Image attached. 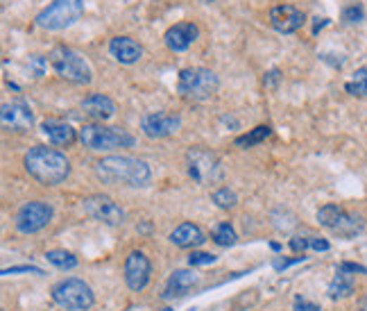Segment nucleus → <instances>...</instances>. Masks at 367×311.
<instances>
[{
	"label": "nucleus",
	"mask_w": 367,
	"mask_h": 311,
	"mask_svg": "<svg viewBox=\"0 0 367 311\" xmlns=\"http://www.w3.org/2000/svg\"><path fill=\"white\" fill-rule=\"evenodd\" d=\"M292 311H322V309L318 305H313L311 300L297 296V298H295V303H292Z\"/></svg>",
	"instance_id": "obj_31"
},
{
	"label": "nucleus",
	"mask_w": 367,
	"mask_h": 311,
	"mask_svg": "<svg viewBox=\"0 0 367 311\" xmlns=\"http://www.w3.org/2000/svg\"><path fill=\"white\" fill-rule=\"evenodd\" d=\"M23 166L30 177L44 186H59L70 175V162L64 153L48 146L30 148L23 157Z\"/></svg>",
	"instance_id": "obj_2"
},
{
	"label": "nucleus",
	"mask_w": 367,
	"mask_h": 311,
	"mask_svg": "<svg viewBox=\"0 0 367 311\" xmlns=\"http://www.w3.org/2000/svg\"><path fill=\"white\" fill-rule=\"evenodd\" d=\"M200 284V275H195L193 270H175L170 277H168V284L166 291H163V298L170 300V298H181L191 293L193 288Z\"/></svg>",
	"instance_id": "obj_19"
},
{
	"label": "nucleus",
	"mask_w": 367,
	"mask_h": 311,
	"mask_svg": "<svg viewBox=\"0 0 367 311\" xmlns=\"http://www.w3.org/2000/svg\"><path fill=\"white\" fill-rule=\"evenodd\" d=\"M200 34L198 25L193 21H181V23H175L166 30V34H163V42L166 46L172 50V53H184V50H188L191 44L195 42Z\"/></svg>",
	"instance_id": "obj_15"
},
{
	"label": "nucleus",
	"mask_w": 367,
	"mask_h": 311,
	"mask_svg": "<svg viewBox=\"0 0 367 311\" xmlns=\"http://www.w3.org/2000/svg\"><path fill=\"white\" fill-rule=\"evenodd\" d=\"M365 18V9L361 3H352L342 9V21L345 23H361Z\"/></svg>",
	"instance_id": "obj_29"
},
{
	"label": "nucleus",
	"mask_w": 367,
	"mask_h": 311,
	"mask_svg": "<svg viewBox=\"0 0 367 311\" xmlns=\"http://www.w3.org/2000/svg\"><path fill=\"white\" fill-rule=\"evenodd\" d=\"M41 132L48 137L50 144L61 146V148L73 146L79 139L77 129H73L68 123H64V120H59V118H46L44 123H41Z\"/></svg>",
	"instance_id": "obj_16"
},
{
	"label": "nucleus",
	"mask_w": 367,
	"mask_h": 311,
	"mask_svg": "<svg viewBox=\"0 0 367 311\" xmlns=\"http://www.w3.org/2000/svg\"><path fill=\"white\" fill-rule=\"evenodd\" d=\"M306 23V14L292 5H277L270 9V25L279 34H295Z\"/></svg>",
	"instance_id": "obj_14"
},
{
	"label": "nucleus",
	"mask_w": 367,
	"mask_h": 311,
	"mask_svg": "<svg viewBox=\"0 0 367 311\" xmlns=\"http://www.w3.org/2000/svg\"><path fill=\"white\" fill-rule=\"evenodd\" d=\"M290 248L295 250V253H304V250H309V236H292Z\"/></svg>",
	"instance_id": "obj_35"
},
{
	"label": "nucleus",
	"mask_w": 367,
	"mask_h": 311,
	"mask_svg": "<svg viewBox=\"0 0 367 311\" xmlns=\"http://www.w3.org/2000/svg\"><path fill=\"white\" fill-rule=\"evenodd\" d=\"M14 273H34V275H44V270L37 266H14V268H5L3 275H14Z\"/></svg>",
	"instance_id": "obj_32"
},
{
	"label": "nucleus",
	"mask_w": 367,
	"mask_h": 311,
	"mask_svg": "<svg viewBox=\"0 0 367 311\" xmlns=\"http://www.w3.org/2000/svg\"><path fill=\"white\" fill-rule=\"evenodd\" d=\"M202 3H213V0H202Z\"/></svg>",
	"instance_id": "obj_38"
},
{
	"label": "nucleus",
	"mask_w": 367,
	"mask_h": 311,
	"mask_svg": "<svg viewBox=\"0 0 367 311\" xmlns=\"http://www.w3.org/2000/svg\"><path fill=\"white\" fill-rule=\"evenodd\" d=\"M342 212L345 209L338 207V205H324V207L318 209V223L326 229H331L335 223H338V218H340Z\"/></svg>",
	"instance_id": "obj_26"
},
{
	"label": "nucleus",
	"mask_w": 367,
	"mask_h": 311,
	"mask_svg": "<svg viewBox=\"0 0 367 311\" xmlns=\"http://www.w3.org/2000/svg\"><path fill=\"white\" fill-rule=\"evenodd\" d=\"M181 127V116L170 112H150L141 118V132L148 139L172 137Z\"/></svg>",
	"instance_id": "obj_12"
},
{
	"label": "nucleus",
	"mask_w": 367,
	"mask_h": 311,
	"mask_svg": "<svg viewBox=\"0 0 367 311\" xmlns=\"http://www.w3.org/2000/svg\"><path fill=\"white\" fill-rule=\"evenodd\" d=\"M220 80L218 75L211 71V68H184L179 71L177 77V94L193 103H202V100H209L213 94L218 91Z\"/></svg>",
	"instance_id": "obj_4"
},
{
	"label": "nucleus",
	"mask_w": 367,
	"mask_h": 311,
	"mask_svg": "<svg viewBox=\"0 0 367 311\" xmlns=\"http://www.w3.org/2000/svg\"><path fill=\"white\" fill-rule=\"evenodd\" d=\"M272 134V127L270 125H259V127H254V129H250L247 134H243V137H238L236 144L238 148H254V146H259V144H263L265 139H268Z\"/></svg>",
	"instance_id": "obj_23"
},
{
	"label": "nucleus",
	"mask_w": 367,
	"mask_h": 311,
	"mask_svg": "<svg viewBox=\"0 0 367 311\" xmlns=\"http://www.w3.org/2000/svg\"><path fill=\"white\" fill-rule=\"evenodd\" d=\"M345 91L359 98H367V68H359L354 77L345 84Z\"/></svg>",
	"instance_id": "obj_25"
},
{
	"label": "nucleus",
	"mask_w": 367,
	"mask_h": 311,
	"mask_svg": "<svg viewBox=\"0 0 367 311\" xmlns=\"http://www.w3.org/2000/svg\"><path fill=\"white\" fill-rule=\"evenodd\" d=\"M213 241H216L218 246H222V248H229V246H236V241H238V236H236V232H233V227L229 225V223H220L216 229H213Z\"/></svg>",
	"instance_id": "obj_27"
},
{
	"label": "nucleus",
	"mask_w": 367,
	"mask_h": 311,
	"mask_svg": "<svg viewBox=\"0 0 367 311\" xmlns=\"http://www.w3.org/2000/svg\"><path fill=\"white\" fill-rule=\"evenodd\" d=\"M363 229H365V223H363V218L359 214L342 212L340 218H338V223L331 227V232L342 236V239H354V236H359Z\"/></svg>",
	"instance_id": "obj_21"
},
{
	"label": "nucleus",
	"mask_w": 367,
	"mask_h": 311,
	"mask_svg": "<svg viewBox=\"0 0 367 311\" xmlns=\"http://www.w3.org/2000/svg\"><path fill=\"white\" fill-rule=\"evenodd\" d=\"M216 255H211V253H193L188 255V264L191 266H211V264H216Z\"/></svg>",
	"instance_id": "obj_30"
},
{
	"label": "nucleus",
	"mask_w": 367,
	"mask_h": 311,
	"mask_svg": "<svg viewBox=\"0 0 367 311\" xmlns=\"http://www.w3.org/2000/svg\"><path fill=\"white\" fill-rule=\"evenodd\" d=\"M277 80H279V71H277V68H272V71L265 75V84L274 87V84H277Z\"/></svg>",
	"instance_id": "obj_36"
},
{
	"label": "nucleus",
	"mask_w": 367,
	"mask_h": 311,
	"mask_svg": "<svg viewBox=\"0 0 367 311\" xmlns=\"http://www.w3.org/2000/svg\"><path fill=\"white\" fill-rule=\"evenodd\" d=\"M161 311H172V309H170V307H166V309H161Z\"/></svg>",
	"instance_id": "obj_37"
},
{
	"label": "nucleus",
	"mask_w": 367,
	"mask_h": 311,
	"mask_svg": "<svg viewBox=\"0 0 367 311\" xmlns=\"http://www.w3.org/2000/svg\"><path fill=\"white\" fill-rule=\"evenodd\" d=\"M82 112L89 118L98 120V123H105V120L114 118L116 114V103L105 94H94L82 100Z\"/></svg>",
	"instance_id": "obj_18"
},
{
	"label": "nucleus",
	"mask_w": 367,
	"mask_h": 311,
	"mask_svg": "<svg viewBox=\"0 0 367 311\" xmlns=\"http://www.w3.org/2000/svg\"><path fill=\"white\" fill-rule=\"evenodd\" d=\"M331 246L326 239H318V236H309V250H318V253H326Z\"/></svg>",
	"instance_id": "obj_34"
},
{
	"label": "nucleus",
	"mask_w": 367,
	"mask_h": 311,
	"mask_svg": "<svg viewBox=\"0 0 367 311\" xmlns=\"http://www.w3.org/2000/svg\"><path fill=\"white\" fill-rule=\"evenodd\" d=\"M354 293V277L352 273H347V270H340L335 273V277L331 279L329 284V298L331 300H345Z\"/></svg>",
	"instance_id": "obj_22"
},
{
	"label": "nucleus",
	"mask_w": 367,
	"mask_h": 311,
	"mask_svg": "<svg viewBox=\"0 0 367 311\" xmlns=\"http://www.w3.org/2000/svg\"><path fill=\"white\" fill-rule=\"evenodd\" d=\"M50 66L53 71L66 80V82L73 84H89L94 80V71L84 57H82L77 50L68 46H55L53 53H50Z\"/></svg>",
	"instance_id": "obj_5"
},
{
	"label": "nucleus",
	"mask_w": 367,
	"mask_h": 311,
	"mask_svg": "<svg viewBox=\"0 0 367 311\" xmlns=\"http://www.w3.org/2000/svg\"><path fill=\"white\" fill-rule=\"evenodd\" d=\"M109 53H111V57L116 59V62L131 66L143 57V48L131 37H114L109 42Z\"/></svg>",
	"instance_id": "obj_17"
},
{
	"label": "nucleus",
	"mask_w": 367,
	"mask_h": 311,
	"mask_svg": "<svg viewBox=\"0 0 367 311\" xmlns=\"http://www.w3.org/2000/svg\"><path fill=\"white\" fill-rule=\"evenodd\" d=\"M84 14V0H53L37 14L34 23L48 32H61L70 25H75Z\"/></svg>",
	"instance_id": "obj_6"
},
{
	"label": "nucleus",
	"mask_w": 367,
	"mask_h": 311,
	"mask_svg": "<svg viewBox=\"0 0 367 311\" xmlns=\"http://www.w3.org/2000/svg\"><path fill=\"white\" fill-rule=\"evenodd\" d=\"M0 123H3L5 132L23 134L30 132L34 125V114L30 105H25L23 100H16V103H5L0 109Z\"/></svg>",
	"instance_id": "obj_11"
},
{
	"label": "nucleus",
	"mask_w": 367,
	"mask_h": 311,
	"mask_svg": "<svg viewBox=\"0 0 367 311\" xmlns=\"http://www.w3.org/2000/svg\"><path fill=\"white\" fill-rule=\"evenodd\" d=\"M77 132H79L82 146L89 150H96V153H109V150H116V148H131L136 144V139L131 137L127 129L109 127L102 123L82 125Z\"/></svg>",
	"instance_id": "obj_3"
},
{
	"label": "nucleus",
	"mask_w": 367,
	"mask_h": 311,
	"mask_svg": "<svg viewBox=\"0 0 367 311\" xmlns=\"http://www.w3.org/2000/svg\"><path fill=\"white\" fill-rule=\"evenodd\" d=\"M82 209H84V214L94 220H100V223L105 225H122L125 223V209H122L118 203H114L109 196H102V193H96V196H89L82 200Z\"/></svg>",
	"instance_id": "obj_10"
},
{
	"label": "nucleus",
	"mask_w": 367,
	"mask_h": 311,
	"mask_svg": "<svg viewBox=\"0 0 367 311\" xmlns=\"http://www.w3.org/2000/svg\"><path fill=\"white\" fill-rule=\"evenodd\" d=\"M122 275H125V284L131 291H143L150 284V275H152V264L150 259L146 257V253L141 250H134L129 253L125 259V268H122Z\"/></svg>",
	"instance_id": "obj_13"
},
{
	"label": "nucleus",
	"mask_w": 367,
	"mask_h": 311,
	"mask_svg": "<svg viewBox=\"0 0 367 311\" xmlns=\"http://www.w3.org/2000/svg\"><path fill=\"white\" fill-rule=\"evenodd\" d=\"M48 264H53L59 270H73L77 266V257L73 253H66V250H50L46 253Z\"/></svg>",
	"instance_id": "obj_24"
},
{
	"label": "nucleus",
	"mask_w": 367,
	"mask_h": 311,
	"mask_svg": "<svg viewBox=\"0 0 367 311\" xmlns=\"http://www.w3.org/2000/svg\"><path fill=\"white\" fill-rule=\"evenodd\" d=\"M53 207L44 203V200H30L16 212L14 225L20 234H37L44 227H48V223L53 220Z\"/></svg>",
	"instance_id": "obj_9"
},
{
	"label": "nucleus",
	"mask_w": 367,
	"mask_h": 311,
	"mask_svg": "<svg viewBox=\"0 0 367 311\" xmlns=\"http://www.w3.org/2000/svg\"><path fill=\"white\" fill-rule=\"evenodd\" d=\"M94 173L102 184H109V186L146 189L152 182V170L148 162H143L139 157H127V155L102 157L100 162H96Z\"/></svg>",
	"instance_id": "obj_1"
},
{
	"label": "nucleus",
	"mask_w": 367,
	"mask_h": 311,
	"mask_svg": "<svg viewBox=\"0 0 367 311\" xmlns=\"http://www.w3.org/2000/svg\"><path fill=\"white\" fill-rule=\"evenodd\" d=\"M186 166H188V175L202 186L222 179L220 159L216 153H211L207 148H191L186 153Z\"/></svg>",
	"instance_id": "obj_8"
},
{
	"label": "nucleus",
	"mask_w": 367,
	"mask_h": 311,
	"mask_svg": "<svg viewBox=\"0 0 367 311\" xmlns=\"http://www.w3.org/2000/svg\"><path fill=\"white\" fill-rule=\"evenodd\" d=\"M211 200H213V203H216L220 209H233V207L238 205V196H236V191H233V189H229V186H222V189H218V191H213Z\"/></svg>",
	"instance_id": "obj_28"
},
{
	"label": "nucleus",
	"mask_w": 367,
	"mask_h": 311,
	"mask_svg": "<svg viewBox=\"0 0 367 311\" xmlns=\"http://www.w3.org/2000/svg\"><path fill=\"white\" fill-rule=\"evenodd\" d=\"M170 243L177 246V248H200L204 241H207V234L195 223H181L170 232Z\"/></svg>",
	"instance_id": "obj_20"
},
{
	"label": "nucleus",
	"mask_w": 367,
	"mask_h": 311,
	"mask_svg": "<svg viewBox=\"0 0 367 311\" xmlns=\"http://www.w3.org/2000/svg\"><path fill=\"white\" fill-rule=\"evenodd\" d=\"M30 68L34 71L37 77H41L46 73V59L41 57V55H34V57H30Z\"/></svg>",
	"instance_id": "obj_33"
},
{
	"label": "nucleus",
	"mask_w": 367,
	"mask_h": 311,
	"mask_svg": "<svg viewBox=\"0 0 367 311\" xmlns=\"http://www.w3.org/2000/svg\"><path fill=\"white\" fill-rule=\"evenodd\" d=\"M53 300L55 305H59L66 311H86L94 307L96 296H94V288H91L84 279L68 277L53 286Z\"/></svg>",
	"instance_id": "obj_7"
}]
</instances>
